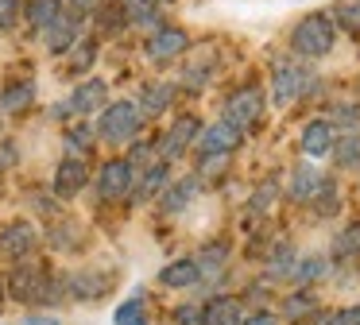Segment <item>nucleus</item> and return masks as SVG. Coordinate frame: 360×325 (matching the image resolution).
I'll list each match as a JSON object with an SVG mask.
<instances>
[{"instance_id":"nucleus-37","label":"nucleus","mask_w":360,"mask_h":325,"mask_svg":"<svg viewBox=\"0 0 360 325\" xmlns=\"http://www.w3.org/2000/svg\"><path fill=\"white\" fill-rule=\"evenodd\" d=\"M70 51H74L70 54V74H86V70L97 62V43L94 39H82V43H74Z\"/></svg>"},{"instance_id":"nucleus-18","label":"nucleus","mask_w":360,"mask_h":325,"mask_svg":"<svg viewBox=\"0 0 360 325\" xmlns=\"http://www.w3.org/2000/svg\"><path fill=\"white\" fill-rule=\"evenodd\" d=\"M244 321V306L240 298H229V294H213L202 306V325H240Z\"/></svg>"},{"instance_id":"nucleus-25","label":"nucleus","mask_w":360,"mask_h":325,"mask_svg":"<svg viewBox=\"0 0 360 325\" xmlns=\"http://www.w3.org/2000/svg\"><path fill=\"white\" fill-rule=\"evenodd\" d=\"M337 170H360V132H345V136L333 139L329 147Z\"/></svg>"},{"instance_id":"nucleus-31","label":"nucleus","mask_w":360,"mask_h":325,"mask_svg":"<svg viewBox=\"0 0 360 325\" xmlns=\"http://www.w3.org/2000/svg\"><path fill=\"white\" fill-rule=\"evenodd\" d=\"M333 128H345V132H360V105L356 101H337L329 105V116H326Z\"/></svg>"},{"instance_id":"nucleus-8","label":"nucleus","mask_w":360,"mask_h":325,"mask_svg":"<svg viewBox=\"0 0 360 325\" xmlns=\"http://www.w3.org/2000/svg\"><path fill=\"white\" fill-rule=\"evenodd\" d=\"M136 182V167L128 159H109L101 162V174H97V198L101 201H128V190Z\"/></svg>"},{"instance_id":"nucleus-42","label":"nucleus","mask_w":360,"mask_h":325,"mask_svg":"<svg viewBox=\"0 0 360 325\" xmlns=\"http://www.w3.org/2000/svg\"><path fill=\"white\" fill-rule=\"evenodd\" d=\"M326 325H360V306H345L337 314H326Z\"/></svg>"},{"instance_id":"nucleus-39","label":"nucleus","mask_w":360,"mask_h":325,"mask_svg":"<svg viewBox=\"0 0 360 325\" xmlns=\"http://www.w3.org/2000/svg\"><path fill=\"white\" fill-rule=\"evenodd\" d=\"M155 159H159V151H155V147H151V144H136V147H132V155H128V162H132L136 170L151 167V162H155Z\"/></svg>"},{"instance_id":"nucleus-17","label":"nucleus","mask_w":360,"mask_h":325,"mask_svg":"<svg viewBox=\"0 0 360 325\" xmlns=\"http://www.w3.org/2000/svg\"><path fill=\"white\" fill-rule=\"evenodd\" d=\"M333 139H337V128L329 120H310L302 128V136H298V147H302L306 159H321V155H329Z\"/></svg>"},{"instance_id":"nucleus-7","label":"nucleus","mask_w":360,"mask_h":325,"mask_svg":"<svg viewBox=\"0 0 360 325\" xmlns=\"http://www.w3.org/2000/svg\"><path fill=\"white\" fill-rule=\"evenodd\" d=\"M143 51H148V58L155 62V66H171L174 58H182V54L190 51V35H186L182 27H171V23H159V27L148 35Z\"/></svg>"},{"instance_id":"nucleus-43","label":"nucleus","mask_w":360,"mask_h":325,"mask_svg":"<svg viewBox=\"0 0 360 325\" xmlns=\"http://www.w3.org/2000/svg\"><path fill=\"white\" fill-rule=\"evenodd\" d=\"M171 325H202V306H179Z\"/></svg>"},{"instance_id":"nucleus-1","label":"nucleus","mask_w":360,"mask_h":325,"mask_svg":"<svg viewBox=\"0 0 360 325\" xmlns=\"http://www.w3.org/2000/svg\"><path fill=\"white\" fill-rule=\"evenodd\" d=\"M8 294L24 306H58L66 302V283L63 275H51L43 263L16 260V267L8 271Z\"/></svg>"},{"instance_id":"nucleus-46","label":"nucleus","mask_w":360,"mask_h":325,"mask_svg":"<svg viewBox=\"0 0 360 325\" xmlns=\"http://www.w3.org/2000/svg\"><path fill=\"white\" fill-rule=\"evenodd\" d=\"M240 325H279V317H275V314H267V310H256V314H248Z\"/></svg>"},{"instance_id":"nucleus-38","label":"nucleus","mask_w":360,"mask_h":325,"mask_svg":"<svg viewBox=\"0 0 360 325\" xmlns=\"http://www.w3.org/2000/svg\"><path fill=\"white\" fill-rule=\"evenodd\" d=\"M318 310V298H314L310 291H298V294H290L287 298V317L295 321V317H306V314H314Z\"/></svg>"},{"instance_id":"nucleus-13","label":"nucleus","mask_w":360,"mask_h":325,"mask_svg":"<svg viewBox=\"0 0 360 325\" xmlns=\"http://www.w3.org/2000/svg\"><path fill=\"white\" fill-rule=\"evenodd\" d=\"M105 105H109V85H105L101 77H86V82H78L74 93H70V101H66L70 116H94V113H101Z\"/></svg>"},{"instance_id":"nucleus-44","label":"nucleus","mask_w":360,"mask_h":325,"mask_svg":"<svg viewBox=\"0 0 360 325\" xmlns=\"http://www.w3.org/2000/svg\"><path fill=\"white\" fill-rule=\"evenodd\" d=\"M275 186H259L256 193H252V209H256V213H264V209H271V201H275Z\"/></svg>"},{"instance_id":"nucleus-33","label":"nucleus","mask_w":360,"mask_h":325,"mask_svg":"<svg viewBox=\"0 0 360 325\" xmlns=\"http://www.w3.org/2000/svg\"><path fill=\"white\" fill-rule=\"evenodd\" d=\"M314 213L318 217H333L337 213V205H341V198H337V178H321V186H318V193H314Z\"/></svg>"},{"instance_id":"nucleus-5","label":"nucleus","mask_w":360,"mask_h":325,"mask_svg":"<svg viewBox=\"0 0 360 325\" xmlns=\"http://www.w3.org/2000/svg\"><path fill=\"white\" fill-rule=\"evenodd\" d=\"M66 283V302H97L117 286V271H101V267H78L70 275H63Z\"/></svg>"},{"instance_id":"nucleus-34","label":"nucleus","mask_w":360,"mask_h":325,"mask_svg":"<svg viewBox=\"0 0 360 325\" xmlns=\"http://www.w3.org/2000/svg\"><path fill=\"white\" fill-rule=\"evenodd\" d=\"M329 20H333L337 27H345L349 35H360V0H337Z\"/></svg>"},{"instance_id":"nucleus-2","label":"nucleus","mask_w":360,"mask_h":325,"mask_svg":"<svg viewBox=\"0 0 360 325\" xmlns=\"http://www.w3.org/2000/svg\"><path fill=\"white\" fill-rule=\"evenodd\" d=\"M333 46H337V23L326 12H310L290 31L295 58H326V54H333Z\"/></svg>"},{"instance_id":"nucleus-29","label":"nucleus","mask_w":360,"mask_h":325,"mask_svg":"<svg viewBox=\"0 0 360 325\" xmlns=\"http://www.w3.org/2000/svg\"><path fill=\"white\" fill-rule=\"evenodd\" d=\"M295 263H298L295 248L279 244L271 255H267V279H275V283H283V279H290V275H295Z\"/></svg>"},{"instance_id":"nucleus-19","label":"nucleus","mask_w":360,"mask_h":325,"mask_svg":"<svg viewBox=\"0 0 360 325\" xmlns=\"http://www.w3.org/2000/svg\"><path fill=\"white\" fill-rule=\"evenodd\" d=\"M321 170H314L310 162H298L295 170H290V178H287V193L295 201H302V205H310L314 201V193H318V186H321Z\"/></svg>"},{"instance_id":"nucleus-35","label":"nucleus","mask_w":360,"mask_h":325,"mask_svg":"<svg viewBox=\"0 0 360 325\" xmlns=\"http://www.w3.org/2000/svg\"><path fill=\"white\" fill-rule=\"evenodd\" d=\"M321 275H329V260L326 255H306V260H298L295 263V283L298 286H306V283H314V279H321Z\"/></svg>"},{"instance_id":"nucleus-15","label":"nucleus","mask_w":360,"mask_h":325,"mask_svg":"<svg viewBox=\"0 0 360 325\" xmlns=\"http://www.w3.org/2000/svg\"><path fill=\"white\" fill-rule=\"evenodd\" d=\"M163 186H167V162L155 159L151 167L136 170V182H132V190H128V201H132V205H143V201H151Z\"/></svg>"},{"instance_id":"nucleus-40","label":"nucleus","mask_w":360,"mask_h":325,"mask_svg":"<svg viewBox=\"0 0 360 325\" xmlns=\"http://www.w3.org/2000/svg\"><path fill=\"white\" fill-rule=\"evenodd\" d=\"M20 12H24V4H20V0H0V31L16 27Z\"/></svg>"},{"instance_id":"nucleus-11","label":"nucleus","mask_w":360,"mask_h":325,"mask_svg":"<svg viewBox=\"0 0 360 325\" xmlns=\"http://www.w3.org/2000/svg\"><path fill=\"white\" fill-rule=\"evenodd\" d=\"M35 244H39V232H35L32 221H8L4 229H0V260H27V255L35 252Z\"/></svg>"},{"instance_id":"nucleus-10","label":"nucleus","mask_w":360,"mask_h":325,"mask_svg":"<svg viewBox=\"0 0 360 325\" xmlns=\"http://www.w3.org/2000/svg\"><path fill=\"white\" fill-rule=\"evenodd\" d=\"M198 132H202V120L198 116H179V120L171 124V128L163 132V139H159V159L163 162H174V159H182V155L194 147V139H198Z\"/></svg>"},{"instance_id":"nucleus-48","label":"nucleus","mask_w":360,"mask_h":325,"mask_svg":"<svg viewBox=\"0 0 360 325\" xmlns=\"http://www.w3.org/2000/svg\"><path fill=\"white\" fill-rule=\"evenodd\" d=\"M24 325H58V321H55V317H43V314H32Z\"/></svg>"},{"instance_id":"nucleus-49","label":"nucleus","mask_w":360,"mask_h":325,"mask_svg":"<svg viewBox=\"0 0 360 325\" xmlns=\"http://www.w3.org/2000/svg\"><path fill=\"white\" fill-rule=\"evenodd\" d=\"M148 4H163V0H148Z\"/></svg>"},{"instance_id":"nucleus-4","label":"nucleus","mask_w":360,"mask_h":325,"mask_svg":"<svg viewBox=\"0 0 360 325\" xmlns=\"http://www.w3.org/2000/svg\"><path fill=\"white\" fill-rule=\"evenodd\" d=\"M140 124H143V113L136 108V101H112V105H105L101 113H97L94 132L105 144H128V139H136Z\"/></svg>"},{"instance_id":"nucleus-20","label":"nucleus","mask_w":360,"mask_h":325,"mask_svg":"<svg viewBox=\"0 0 360 325\" xmlns=\"http://www.w3.org/2000/svg\"><path fill=\"white\" fill-rule=\"evenodd\" d=\"M35 105V82H27V77H16V82H8L4 89H0V113H27V108Z\"/></svg>"},{"instance_id":"nucleus-3","label":"nucleus","mask_w":360,"mask_h":325,"mask_svg":"<svg viewBox=\"0 0 360 325\" xmlns=\"http://www.w3.org/2000/svg\"><path fill=\"white\" fill-rule=\"evenodd\" d=\"M314 70L302 66L298 58H279L271 66V97L275 105H295V101H302L306 93L314 89Z\"/></svg>"},{"instance_id":"nucleus-28","label":"nucleus","mask_w":360,"mask_h":325,"mask_svg":"<svg viewBox=\"0 0 360 325\" xmlns=\"http://www.w3.org/2000/svg\"><path fill=\"white\" fill-rule=\"evenodd\" d=\"M333 260H352V255H360V221H349L341 232L333 236Z\"/></svg>"},{"instance_id":"nucleus-36","label":"nucleus","mask_w":360,"mask_h":325,"mask_svg":"<svg viewBox=\"0 0 360 325\" xmlns=\"http://www.w3.org/2000/svg\"><path fill=\"white\" fill-rule=\"evenodd\" d=\"M94 136L97 132L89 128V124H74V128H66V155H82V159H86V151L89 147H94Z\"/></svg>"},{"instance_id":"nucleus-23","label":"nucleus","mask_w":360,"mask_h":325,"mask_svg":"<svg viewBox=\"0 0 360 325\" xmlns=\"http://www.w3.org/2000/svg\"><path fill=\"white\" fill-rule=\"evenodd\" d=\"M171 101H174V82H151V85H143L136 108H140L143 116H159V113L171 108Z\"/></svg>"},{"instance_id":"nucleus-30","label":"nucleus","mask_w":360,"mask_h":325,"mask_svg":"<svg viewBox=\"0 0 360 325\" xmlns=\"http://www.w3.org/2000/svg\"><path fill=\"white\" fill-rule=\"evenodd\" d=\"M97 27H101V35H117V31L128 27V15H124V4H109V0H101V8H97Z\"/></svg>"},{"instance_id":"nucleus-21","label":"nucleus","mask_w":360,"mask_h":325,"mask_svg":"<svg viewBox=\"0 0 360 325\" xmlns=\"http://www.w3.org/2000/svg\"><path fill=\"white\" fill-rule=\"evenodd\" d=\"M198 190H202L198 178H182V182H174V186L167 182L163 190H159V209H163V213H182V209L198 198Z\"/></svg>"},{"instance_id":"nucleus-47","label":"nucleus","mask_w":360,"mask_h":325,"mask_svg":"<svg viewBox=\"0 0 360 325\" xmlns=\"http://www.w3.org/2000/svg\"><path fill=\"white\" fill-rule=\"evenodd\" d=\"M32 201H35V209H39V213H51V217L58 213V209H55V201H51V198H32Z\"/></svg>"},{"instance_id":"nucleus-14","label":"nucleus","mask_w":360,"mask_h":325,"mask_svg":"<svg viewBox=\"0 0 360 325\" xmlns=\"http://www.w3.org/2000/svg\"><path fill=\"white\" fill-rule=\"evenodd\" d=\"M39 35H43V46H47L51 54H66L74 43H78V35H82V20H78V15H70V12H58L55 23L43 27Z\"/></svg>"},{"instance_id":"nucleus-12","label":"nucleus","mask_w":360,"mask_h":325,"mask_svg":"<svg viewBox=\"0 0 360 325\" xmlns=\"http://www.w3.org/2000/svg\"><path fill=\"white\" fill-rule=\"evenodd\" d=\"M86 182H89V167H86V159H82V155H66V159L55 167V178H51L55 198H63V201L78 198V193L86 190Z\"/></svg>"},{"instance_id":"nucleus-22","label":"nucleus","mask_w":360,"mask_h":325,"mask_svg":"<svg viewBox=\"0 0 360 325\" xmlns=\"http://www.w3.org/2000/svg\"><path fill=\"white\" fill-rule=\"evenodd\" d=\"M229 255H233V244H229V240H213V244H205L202 252L194 255L202 279H217L221 271L229 267Z\"/></svg>"},{"instance_id":"nucleus-41","label":"nucleus","mask_w":360,"mask_h":325,"mask_svg":"<svg viewBox=\"0 0 360 325\" xmlns=\"http://www.w3.org/2000/svg\"><path fill=\"white\" fill-rule=\"evenodd\" d=\"M97 8H101V0H63V12L78 15V20H86V15H94Z\"/></svg>"},{"instance_id":"nucleus-24","label":"nucleus","mask_w":360,"mask_h":325,"mask_svg":"<svg viewBox=\"0 0 360 325\" xmlns=\"http://www.w3.org/2000/svg\"><path fill=\"white\" fill-rule=\"evenodd\" d=\"M159 283L171 286V291H186V286L202 283V271H198L194 260H171L163 271H159Z\"/></svg>"},{"instance_id":"nucleus-6","label":"nucleus","mask_w":360,"mask_h":325,"mask_svg":"<svg viewBox=\"0 0 360 325\" xmlns=\"http://www.w3.org/2000/svg\"><path fill=\"white\" fill-rule=\"evenodd\" d=\"M264 113H267V101H264V93H259L256 85H244V89H236L233 97L225 101V120L233 124V128H240V132H252L259 120H264Z\"/></svg>"},{"instance_id":"nucleus-26","label":"nucleus","mask_w":360,"mask_h":325,"mask_svg":"<svg viewBox=\"0 0 360 325\" xmlns=\"http://www.w3.org/2000/svg\"><path fill=\"white\" fill-rule=\"evenodd\" d=\"M82 224L78 221H66V217H58L55 224H51V232H47V240H51V248L55 252H74V248H82Z\"/></svg>"},{"instance_id":"nucleus-16","label":"nucleus","mask_w":360,"mask_h":325,"mask_svg":"<svg viewBox=\"0 0 360 325\" xmlns=\"http://www.w3.org/2000/svg\"><path fill=\"white\" fill-rule=\"evenodd\" d=\"M217 51H198L194 58L186 62V70H182V85H186L190 93H202L205 85L217 77Z\"/></svg>"},{"instance_id":"nucleus-45","label":"nucleus","mask_w":360,"mask_h":325,"mask_svg":"<svg viewBox=\"0 0 360 325\" xmlns=\"http://www.w3.org/2000/svg\"><path fill=\"white\" fill-rule=\"evenodd\" d=\"M16 162H20V147L12 144V139H8V144H0V170H4V167H16Z\"/></svg>"},{"instance_id":"nucleus-9","label":"nucleus","mask_w":360,"mask_h":325,"mask_svg":"<svg viewBox=\"0 0 360 325\" xmlns=\"http://www.w3.org/2000/svg\"><path fill=\"white\" fill-rule=\"evenodd\" d=\"M240 144H244V132L233 128L229 120H217V124H210V128H202V132H198V139H194V147H198V155H202V159L233 155Z\"/></svg>"},{"instance_id":"nucleus-50","label":"nucleus","mask_w":360,"mask_h":325,"mask_svg":"<svg viewBox=\"0 0 360 325\" xmlns=\"http://www.w3.org/2000/svg\"><path fill=\"white\" fill-rule=\"evenodd\" d=\"M0 298H4V286H0Z\"/></svg>"},{"instance_id":"nucleus-27","label":"nucleus","mask_w":360,"mask_h":325,"mask_svg":"<svg viewBox=\"0 0 360 325\" xmlns=\"http://www.w3.org/2000/svg\"><path fill=\"white\" fill-rule=\"evenodd\" d=\"M58 12H63V0H27V4H24V20L32 23L35 31L51 27Z\"/></svg>"},{"instance_id":"nucleus-32","label":"nucleus","mask_w":360,"mask_h":325,"mask_svg":"<svg viewBox=\"0 0 360 325\" xmlns=\"http://www.w3.org/2000/svg\"><path fill=\"white\" fill-rule=\"evenodd\" d=\"M112 321H117V325H143V321H148V302H143V291H136L128 302H120L117 314H112Z\"/></svg>"}]
</instances>
